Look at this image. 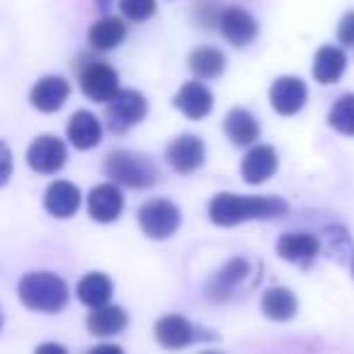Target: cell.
Returning <instances> with one entry per match:
<instances>
[{
    "label": "cell",
    "instance_id": "d6986e66",
    "mask_svg": "<svg viewBox=\"0 0 354 354\" xmlns=\"http://www.w3.org/2000/svg\"><path fill=\"white\" fill-rule=\"evenodd\" d=\"M66 133H68L71 146H75L78 151H90V148L100 146V141H102V124L93 112L78 109L68 119Z\"/></svg>",
    "mask_w": 354,
    "mask_h": 354
},
{
    "label": "cell",
    "instance_id": "8992f818",
    "mask_svg": "<svg viewBox=\"0 0 354 354\" xmlns=\"http://www.w3.org/2000/svg\"><path fill=\"white\" fill-rule=\"evenodd\" d=\"M148 114V100L138 90H119L104 107V122L107 129L117 136L127 133L131 127H136Z\"/></svg>",
    "mask_w": 354,
    "mask_h": 354
},
{
    "label": "cell",
    "instance_id": "ffe728a7",
    "mask_svg": "<svg viewBox=\"0 0 354 354\" xmlns=\"http://www.w3.org/2000/svg\"><path fill=\"white\" fill-rule=\"evenodd\" d=\"M129 325V313L122 306H100L88 315V330L95 337H112L124 333Z\"/></svg>",
    "mask_w": 354,
    "mask_h": 354
},
{
    "label": "cell",
    "instance_id": "2e32d148",
    "mask_svg": "<svg viewBox=\"0 0 354 354\" xmlns=\"http://www.w3.org/2000/svg\"><path fill=\"white\" fill-rule=\"evenodd\" d=\"M277 167H279V156L272 146H252L250 151L245 153L241 162V172H243V180L248 185H262L267 183L270 177H274Z\"/></svg>",
    "mask_w": 354,
    "mask_h": 354
},
{
    "label": "cell",
    "instance_id": "1f68e13d",
    "mask_svg": "<svg viewBox=\"0 0 354 354\" xmlns=\"http://www.w3.org/2000/svg\"><path fill=\"white\" fill-rule=\"evenodd\" d=\"M35 354H68V349L59 342H41Z\"/></svg>",
    "mask_w": 354,
    "mask_h": 354
},
{
    "label": "cell",
    "instance_id": "9c48e42d",
    "mask_svg": "<svg viewBox=\"0 0 354 354\" xmlns=\"http://www.w3.org/2000/svg\"><path fill=\"white\" fill-rule=\"evenodd\" d=\"M68 160L66 143L54 133H41L27 148V165L39 175H56Z\"/></svg>",
    "mask_w": 354,
    "mask_h": 354
},
{
    "label": "cell",
    "instance_id": "f1b7e54d",
    "mask_svg": "<svg viewBox=\"0 0 354 354\" xmlns=\"http://www.w3.org/2000/svg\"><path fill=\"white\" fill-rule=\"evenodd\" d=\"M221 10L223 8L218 6L216 0H202V3L194 6L192 17L199 27H204V30H218V17H221Z\"/></svg>",
    "mask_w": 354,
    "mask_h": 354
},
{
    "label": "cell",
    "instance_id": "7402d4cb",
    "mask_svg": "<svg viewBox=\"0 0 354 354\" xmlns=\"http://www.w3.org/2000/svg\"><path fill=\"white\" fill-rule=\"evenodd\" d=\"M127 39V25L122 17L104 15L88 30V41L95 51H112Z\"/></svg>",
    "mask_w": 354,
    "mask_h": 354
},
{
    "label": "cell",
    "instance_id": "cb8c5ba5",
    "mask_svg": "<svg viewBox=\"0 0 354 354\" xmlns=\"http://www.w3.org/2000/svg\"><path fill=\"white\" fill-rule=\"evenodd\" d=\"M262 313L274 323H286L299 313V301L286 286H272L262 294Z\"/></svg>",
    "mask_w": 354,
    "mask_h": 354
},
{
    "label": "cell",
    "instance_id": "4316f807",
    "mask_svg": "<svg viewBox=\"0 0 354 354\" xmlns=\"http://www.w3.org/2000/svg\"><path fill=\"white\" fill-rule=\"evenodd\" d=\"M328 124L337 133L344 136H354V93H347L330 107Z\"/></svg>",
    "mask_w": 354,
    "mask_h": 354
},
{
    "label": "cell",
    "instance_id": "5bb4252c",
    "mask_svg": "<svg viewBox=\"0 0 354 354\" xmlns=\"http://www.w3.org/2000/svg\"><path fill=\"white\" fill-rule=\"evenodd\" d=\"M71 95V83L61 75H44L35 83L30 93V102L37 112L54 114L66 104Z\"/></svg>",
    "mask_w": 354,
    "mask_h": 354
},
{
    "label": "cell",
    "instance_id": "603a6c76",
    "mask_svg": "<svg viewBox=\"0 0 354 354\" xmlns=\"http://www.w3.org/2000/svg\"><path fill=\"white\" fill-rule=\"evenodd\" d=\"M347 68V54L339 46H320L313 59V78L320 85H333Z\"/></svg>",
    "mask_w": 354,
    "mask_h": 354
},
{
    "label": "cell",
    "instance_id": "e0dca14e",
    "mask_svg": "<svg viewBox=\"0 0 354 354\" xmlns=\"http://www.w3.org/2000/svg\"><path fill=\"white\" fill-rule=\"evenodd\" d=\"M80 204H83V194H80L78 185L68 183V180H56L46 187L44 194V209L56 218H71L78 214Z\"/></svg>",
    "mask_w": 354,
    "mask_h": 354
},
{
    "label": "cell",
    "instance_id": "7a4b0ae2",
    "mask_svg": "<svg viewBox=\"0 0 354 354\" xmlns=\"http://www.w3.org/2000/svg\"><path fill=\"white\" fill-rule=\"evenodd\" d=\"M22 306L37 313H59L68 306V284L54 272H27L17 284Z\"/></svg>",
    "mask_w": 354,
    "mask_h": 354
},
{
    "label": "cell",
    "instance_id": "d590c367",
    "mask_svg": "<svg viewBox=\"0 0 354 354\" xmlns=\"http://www.w3.org/2000/svg\"><path fill=\"white\" fill-rule=\"evenodd\" d=\"M199 354H223V352H216V349H204V352H199Z\"/></svg>",
    "mask_w": 354,
    "mask_h": 354
},
{
    "label": "cell",
    "instance_id": "8fae6325",
    "mask_svg": "<svg viewBox=\"0 0 354 354\" xmlns=\"http://www.w3.org/2000/svg\"><path fill=\"white\" fill-rule=\"evenodd\" d=\"M306 100H308V88L301 78L294 75H284V78H277L270 88V102L272 109L281 117H294L301 109L306 107Z\"/></svg>",
    "mask_w": 354,
    "mask_h": 354
},
{
    "label": "cell",
    "instance_id": "484cf974",
    "mask_svg": "<svg viewBox=\"0 0 354 354\" xmlns=\"http://www.w3.org/2000/svg\"><path fill=\"white\" fill-rule=\"evenodd\" d=\"M187 64L199 80H216L226 71V54L216 46H197L189 54Z\"/></svg>",
    "mask_w": 354,
    "mask_h": 354
},
{
    "label": "cell",
    "instance_id": "83f0119b",
    "mask_svg": "<svg viewBox=\"0 0 354 354\" xmlns=\"http://www.w3.org/2000/svg\"><path fill=\"white\" fill-rule=\"evenodd\" d=\"M156 0H119V10L129 22H146L156 15Z\"/></svg>",
    "mask_w": 354,
    "mask_h": 354
},
{
    "label": "cell",
    "instance_id": "d4e9b609",
    "mask_svg": "<svg viewBox=\"0 0 354 354\" xmlns=\"http://www.w3.org/2000/svg\"><path fill=\"white\" fill-rule=\"evenodd\" d=\"M75 294H78V301L83 306H88V308H100V306L109 304V299H112V294H114V284L102 272H90V274H85L83 279L78 281Z\"/></svg>",
    "mask_w": 354,
    "mask_h": 354
},
{
    "label": "cell",
    "instance_id": "8d00e7d4",
    "mask_svg": "<svg viewBox=\"0 0 354 354\" xmlns=\"http://www.w3.org/2000/svg\"><path fill=\"white\" fill-rule=\"evenodd\" d=\"M352 274H354V252H352Z\"/></svg>",
    "mask_w": 354,
    "mask_h": 354
},
{
    "label": "cell",
    "instance_id": "44dd1931",
    "mask_svg": "<svg viewBox=\"0 0 354 354\" xmlns=\"http://www.w3.org/2000/svg\"><path fill=\"white\" fill-rule=\"evenodd\" d=\"M223 131L231 138L233 146H252V143L260 138V124L252 117V112H248V109H243V107H236L226 114Z\"/></svg>",
    "mask_w": 354,
    "mask_h": 354
},
{
    "label": "cell",
    "instance_id": "ac0fdd59",
    "mask_svg": "<svg viewBox=\"0 0 354 354\" xmlns=\"http://www.w3.org/2000/svg\"><path fill=\"white\" fill-rule=\"evenodd\" d=\"M318 252H320V243L310 233H284L277 241V255L281 260L291 262V265L308 267L318 257Z\"/></svg>",
    "mask_w": 354,
    "mask_h": 354
},
{
    "label": "cell",
    "instance_id": "e575fe53",
    "mask_svg": "<svg viewBox=\"0 0 354 354\" xmlns=\"http://www.w3.org/2000/svg\"><path fill=\"white\" fill-rule=\"evenodd\" d=\"M3 325H6V313H3V306H0V330H3Z\"/></svg>",
    "mask_w": 354,
    "mask_h": 354
},
{
    "label": "cell",
    "instance_id": "5b68a950",
    "mask_svg": "<svg viewBox=\"0 0 354 354\" xmlns=\"http://www.w3.org/2000/svg\"><path fill=\"white\" fill-rule=\"evenodd\" d=\"M138 226H141L143 236L153 238V241H165V238H172L183 223V214L177 209L175 202L170 199H151L146 202L136 214Z\"/></svg>",
    "mask_w": 354,
    "mask_h": 354
},
{
    "label": "cell",
    "instance_id": "9a60e30c",
    "mask_svg": "<svg viewBox=\"0 0 354 354\" xmlns=\"http://www.w3.org/2000/svg\"><path fill=\"white\" fill-rule=\"evenodd\" d=\"M172 104H175V109H180L187 119L197 122V119H204L212 114L214 95L202 80H189V83H185L183 88L175 93Z\"/></svg>",
    "mask_w": 354,
    "mask_h": 354
},
{
    "label": "cell",
    "instance_id": "52a82bcc",
    "mask_svg": "<svg viewBox=\"0 0 354 354\" xmlns=\"http://www.w3.org/2000/svg\"><path fill=\"white\" fill-rule=\"evenodd\" d=\"M153 333H156V342L162 349H170V352L189 347L197 339H216V335H207V330L197 328L192 320H187L180 313H170L158 318Z\"/></svg>",
    "mask_w": 354,
    "mask_h": 354
},
{
    "label": "cell",
    "instance_id": "30bf717a",
    "mask_svg": "<svg viewBox=\"0 0 354 354\" xmlns=\"http://www.w3.org/2000/svg\"><path fill=\"white\" fill-rule=\"evenodd\" d=\"M207 146L197 133H183V136L172 138L165 148V160L180 175H192L204 165Z\"/></svg>",
    "mask_w": 354,
    "mask_h": 354
},
{
    "label": "cell",
    "instance_id": "7c38bea8",
    "mask_svg": "<svg viewBox=\"0 0 354 354\" xmlns=\"http://www.w3.org/2000/svg\"><path fill=\"white\" fill-rule=\"evenodd\" d=\"M124 212V194L119 185L102 183L95 185L88 194V214L97 223H112L122 216Z\"/></svg>",
    "mask_w": 354,
    "mask_h": 354
},
{
    "label": "cell",
    "instance_id": "4dcf8cb0",
    "mask_svg": "<svg viewBox=\"0 0 354 354\" xmlns=\"http://www.w3.org/2000/svg\"><path fill=\"white\" fill-rule=\"evenodd\" d=\"M337 39L344 46H354V12H347L337 27Z\"/></svg>",
    "mask_w": 354,
    "mask_h": 354
},
{
    "label": "cell",
    "instance_id": "4fadbf2b",
    "mask_svg": "<svg viewBox=\"0 0 354 354\" xmlns=\"http://www.w3.org/2000/svg\"><path fill=\"white\" fill-rule=\"evenodd\" d=\"M218 32L228 44L248 46L250 41H255L260 27H257L255 17L243 8H223L221 17H218Z\"/></svg>",
    "mask_w": 354,
    "mask_h": 354
},
{
    "label": "cell",
    "instance_id": "ba28073f",
    "mask_svg": "<svg viewBox=\"0 0 354 354\" xmlns=\"http://www.w3.org/2000/svg\"><path fill=\"white\" fill-rule=\"evenodd\" d=\"M250 277V260L248 257H231L221 270L212 274V279L204 286V296L214 304L228 301L238 294V286Z\"/></svg>",
    "mask_w": 354,
    "mask_h": 354
},
{
    "label": "cell",
    "instance_id": "277c9868",
    "mask_svg": "<svg viewBox=\"0 0 354 354\" xmlns=\"http://www.w3.org/2000/svg\"><path fill=\"white\" fill-rule=\"evenodd\" d=\"M75 71H78L80 90L93 102L107 104L119 93V73L109 64H104V61L80 56L78 64H75Z\"/></svg>",
    "mask_w": 354,
    "mask_h": 354
},
{
    "label": "cell",
    "instance_id": "f546056e",
    "mask_svg": "<svg viewBox=\"0 0 354 354\" xmlns=\"http://www.w3.org/2000/svg\"><path fill=\"white\" fill-rule=\"evenodd\" d=\"M12 175V151L6 141H0V187H6Z\"/></svg>",
    "mask_w": 354,
    "mask_h": 354
},
{
    "label": "cell",
    "instance_id": "6da1fadb",
    "mask_svg": "<svg viewBox=\"0 0 354 354\" xmlns=\"http://www.w3.org/2000/svg\"><path fill=\"white\" fill-rule=\"evenodd\" d=\"M289 212V202L281 197H241V194L221 192L209 202V218L214 226L231 228L245 221H272Z\"/></svg>",
    "mask_w": 354,
    "mask_h": 354
},
{
    "label": "cell",
    "instance_id": "3957f363",
    "mask_svg": "<svg viewBox=\"0 0 354 354\" xmlns=\"http://www.w3.org/2000/svg\"><path fill=\"white\" fill-rule=\"evenodd\" d=\"M104 175L114 185H124L129 189H148L156 185L158 167L143 153L133 151H112L104 158Z\"/></svg>",
    "mask_w": 354,
    "mask_h": 354
},
{
    "label": "cell",
    "instance_id": "836d02e7",
    "mask_svg": "<svg viewBox=\"0 0 354 354\" xmlns=\"http://www.w3.org/2000/svg\"><path fill=\"white\" fill-rule=\"evenodd\" d=\"M114 0H95V8H97L100 12H107L109 8H112Z\"/></svg>",
    "mask_w": 354,
    "mask_h": 354
},
{
    "label": "cell",
    "instance_id": "d6a6232c",
    "mask_svg": "<svg viewBox=\"0 0 354 354\" xmlns=\"http://www.w3.org/2000/svg\"><path fill=\"white\" fill-rule=\"evenodd\" d=\"M85 354H124V349L119 344H97V347H93Z\"/></svg>",
    "mask_w": 354,
    "mask_h": 354
}]
</instances>
